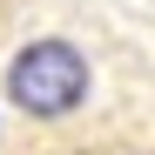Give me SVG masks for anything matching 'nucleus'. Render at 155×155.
<instances>
[{"mask_svg": "<svg viewBox=\"0 0 155 155\" xmlns=\"http://www.w3.org/2000/svg\"><path fill=\"white\" fill-rule=\"evenodd\" d=\"M0 14H7V7H0Z\"/></svg>", "mask_w": 155, "mask_h": 155, "instance_id": "obj_2", "label": "nucleus"}, {"mask_svg": "<svg viewBox=\"0 0 155 155\" xmlns=\"http://www.w3.org/2000/svg\"><path fill=\"white\" fill-rule=\"evenodd\" d=\"M7 101L34 121H61L88 101V61L74 41H34L7 68Z\"/></svg>", "mask_w": 155, "mask_h": 155, "instance_id": "obj_1", "label": "nucleus"}]
</instances>
